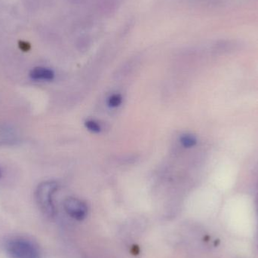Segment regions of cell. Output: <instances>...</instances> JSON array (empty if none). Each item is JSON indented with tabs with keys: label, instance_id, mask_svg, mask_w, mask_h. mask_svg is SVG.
<instances>
[{
	"label": "cell",
	"instance_id": "6da1fadb",
	"mask_svg": "<svg viewBox=\"0 0 258 258\" xmlns=\"http://www.w3.org/2000/svg\"><path fill=\"white\" fill-rule=\"evenodd\" d=\"M58 189V183L53 180L42 182L36 188L35 199L36 203L46 216H54L55 213L53 196Z\"/></svg>",
	"mask_w": 258,
	"mask_h": 258
},
{
	"label": "cell",
	"instance_id": "7a4b0ae2",
	"mask_svg": "<svg viewBox=\"0 0 258 258\" xmlns=\"http://www.w3.org/2000/svg\"><path fill=\"white\" fill-rule=\"evenodd\" d=\"M6 252L9 258H40L37 247L24 239H14L8 242Z\"/></svg>",
	"mask_w": 258,
	"mask_h": 258
},
{
	"label": "cell",
	"instance_id": "3957f363",
	"mask_svg": "<svg viewBox=\"0 0 258 258\" xmlns=\"http://www.w3.org/2000/svg\"><path fill=\"white\" fill-rule=\"evenodd\" d=\"M63 208L67 214L77 221H83L88 215L86 203L75 197L67 198L63 202Z\"/></svg>",
	"mask_w": 258,
	"mask_h": 258
},
{
	"label": "cell",
	"instance_id": "277c9868",
	"mask_svg": "<svg viewBox=\"0 0 258 258\" xmlns=\"http://www.w3.org/2000/svg\"><path fill=\"white\" fill-rule=\"evenodd\" d=\"M55 74L52 70L43 67L33 68L30 72V77L36 81H51L54 80Z\"/></svg>",
	"mask_w": 258,
	"mask_h": 258
},
{
	"label": "cell",
	"instance_id": "5b68a950",
	"mask_svg": "<svg viewBox=\"0 0 258 258\" xmlns=\"http://www.w3.org/2000/svg\"><path fill=\"white\" fill-rule=\"evenodd\" d=\"M180 144L185 148H192L197 144V138L191 134H183L180 137Z\"/></svg>",
	"mask_w": 258,
	"mask_h": 258
},
{
	"label": "cell",
	"instance_id": "8992f818",
	"mask_svg": "<svg viewBox=\"0 0 258 258\" xmlns=\"http://www.w3.org/2000/svg\"><path fill=\"white\" fill-rule=\"evenodd\" d=\"M123 98L120 94H112L107 98V105L110 108L116 109L122 105Z\"/></svg>",
	"mask_w": 258,
	"mask_h": 258
},
{
	"label": "cell",
	"instance_id": "52a82bcc",
	"mask_svg": "<svg viewBox=\"0 0 258 258\" xmlns=\"http://www.w3.org/2000/svg\"><path fill=\"white\" fill-rule=\"evenodd\" d=\"M85 127L92 133L98 134L102 131L101 124L94 119H87L85 121Z\"/></svg>",
	"mask_w": 258,
	"mask_h": 258
},
{
	"label": "cell",
	"instance_id": "ba28073f",
	"mask_svg": "<svg viewBox=\"0 0 258 258\" xmlns=\"http://www.w3.org/2000/svg\"><path fill=\"white\" fill-rule=\"evenodd\" d=\"M18 45L20 49L22 50L23 51H28L30 49V44L25 41H19Z\"/></svg>",
	"mask_w": 258,
	"mask_h": 258
},
{
	"label": "cell",
	"instance_id": "9c48e42d",
	"mask_svg": "<svg viewBox=\"0 0 258 258\" xmlns=\"http://www.w3.org/2000/svg\"><path fill=\"white\" fill-rule=\"evenodd\" d=\"M2 176V171H1V170H0V177H1Z\"/></svg>",
	"mask_w": 258,
	"mask_h": 258
}]
</instances>
